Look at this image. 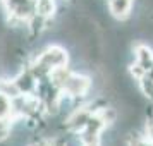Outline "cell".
Here are the masks:
<instances>
[{
  "label": "cell",
  "mask_w": 153,
  "mask_h": 146,
  "mask_svg": "<svg viewBox=\"0 0 153 146\" xmlns=\"http://www.w3.org/2000/svg\"><path fill=\"white\" fill-rule=\"evenodd\" d=\"M91 90H93V79L83 72H74V70L71 72V76L67 77V81L62 86V93L74 98L77 107L88 103V96H90Z\"/></svg>",
  "instance_id": "1"
},
{
  "label": "cell",
  "mask_w": 153,
  "mask_h": 146,
  "mask_svg": "<svg viewBox=\"0 0 153 146\" xmlns=\"http://www.w3.org/2000/svg\"><path fill=\"white\" fill-rule=\"evenodd\" d=\"M36 60H40L50 70L59 69V67H67L71 60V50L62 45H48L36 57Z\"/></svg>",
  "instance_id": "2"
},
{
  "label": "cell",
  "mask_w": 153,
  "mask_h": 146,
  "mask_svg": "<svg viewBox=\"0 0 153 146\" xmlns=\"http://www.w3.org/2000/svg\"><path fill=\"white\" fill-rule=\"evenodd\" d=\"M93 113H95V112H93V108H91L88 103L79 105V107H76V108L65 117V120H64V129L67 132L79 134V132L88 125L90 119L93 117Z\"/></svg>",
  "instance_id": "3"
},
{
  "label": "cell",
  "mask_w": 153,
  "mask_h": 146,
  "mask_svg": "<svg viewBox=\"0 0 153 146\" xmlns=\"http://www.w3.org/2000/svg\"><path fill=\"white\" fill-rule=\"evenodd\" d=\"M14 83L16 86L19 88L21 91V95H26V96H31V95H35L36 90H38V79L33 76V72L29 70V67H22L14 77Z\"/></svg>",
  "instance_id": "4"
},
{
  "label": "cell",
  "mask_w": 153,
  "mask_h": 146,
  "mask_svg": "<svg viewBox=\"0 0 153 146\" xmlns=\"http://www.w3.org/2000/svg\"><path fill=\"white\" fill-rule=\"evenodd\" d=\"M132 7H134V0H107L108 14L120 22L127 21L131 17Z\"/></svg>",
  "instance_id": "5"
},
{
  "label": "cell",
  "mask_w": 153,
  "mask_h": 146,
  "mask_svg": "<svg viewBox=\"0 0 153 146\" xmlns=\"http://www.w3.org/2000/svg\"><path fill=\"white\" fill-rule=\"evenodd\" d=\"M132 60L150 70L153 67V48L146 43H136L132 47Z\"/></svg>",
  "instance_id": "6"
},
{
  "label": "cell",
  "mask_w": 153,
  "mask_h": 146,
  "mask_svg": "<svg viewBox=\"0 0 153 146\" xmlns=\"http://www.w3.org/2000/svg\"><path fill=\"white\" fill-rule=\"evenodd\" d=\"M35 7H36V14L43 16L47 19L55 17L57 10H59L57 0H35Z\"/></svg>",
  "instance_id": "7"
},
{
  "label": "cell",
  "mask_w": 153,
  "mask_h": 146,
  "mask_svg": "<svg viewBox=\"0 0 153 146\" xmlns=\"http://www.w3.org/2000/svg\"><path fill=\"white\" fill-rule=\"evenodd\" d=\"M0 91H2L4 95H7L9 98H12V100L17 98V96H21V91H19V88L16 86L14 79L9 77V76H5V77L0 79Z\"/></svg>",
  "instance_id": "8"
},
{
  "label": "cell",
  "mask_w": 153,
  "mask_h": 146,
  "mask_svg": "<svg viewBox=\"0 0 153 146\" xmlns=\"http://www.w3.org/2000/svg\"><path fill=\"white\" fill-rule=\"evenodd\" d=\"M138 88H139V91H141V95H143L150 103H153V77H150L146 74L141 81H138Z\"/></svg>",
  "instance_id": "9"
},
{
  "label": "cell",
  "mask_w": 153,
  "mask_h": 146,
  "mask_svg": "<svg viewBox=\"0 0 153 146\" xmlns=\"http://www.w3.org/2000/svg\"><path fill=\"white\" fill-rule=\"evenodd\" d=\"M12 129H14V120L10 117H0V143L9 141L12 136Z\"/></svg>",
  "instance_id": "10"
},
{
  "label": "cell",
  "mask_w": 153,
  "mask_h": 146,
  "mask_svg": "<svg viewBox=\"0 0 153 146\" xmlns=\"http://www.w3.org/2000/svg\"><path fill=\"white\" fill-rule=\"evenodd\" d=\"M0 117L12 119V98L4 95L2 91H0Z\"/></svg>",
  "instance_id": "11"
},
{
  "label": "cell",
  "mask_w": 153,
  "mask_h": 146,
  "mask_svg": "<svg viewBox=\"0 0 153 146\" xmlns=\"http://www.w3.org/2000/svg\"><path fill=\"white\" fill-rule=\"evenodd\" d=\"M146 74H148V70H146L145 67H141L138 62H131V64H129V76H131L136 83L141 81Z\"/></svg>",
  "instance_id": "12"
},
{
  "label": "cell",
  "mask_w": 153,
  "mask_h": 146,
  "mask_svg": "<svg viewBox=\"0 0 153 146\" xmlns=\"http://www.w3.org/2000/svg\"><path fill=\"white\" fill-rule=\"evenodd\" d=\"M0 79H2V76H0Z\"/></svg>",
  "instance_id": "13"
}]
</instances>
